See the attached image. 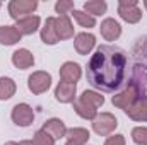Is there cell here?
Segmentation results:
<instances>
[{
    "label": "cell",
    "mask_w": 147,
    "mask_h": 145,
    "mask_svg": "<svg viewBox=\"0 0 147 145\" xmlns=\"http://www.w3.org/2000/svg\"><path fill=\"white\" fill-rule=\"evenodd\" d=\"M33 142H34V145H55V140L46 132H43V130H38L36 133H34Z\"/></svg>",
    "instance_id": "26"
},
{
    "label": "cell",
    "mask_w": 147,
    "mask_h": 145,
    "mask_svg": "<svg viewBox=\"0 0 147 145\" xmlns=\"http://www.w3.org/2000/svg\"><path fill=\"white\" fill-rule=\"evenodd\" d=\"M55 10L60 15H69L70 12H74V2H70V0H58L55 3Z\"/></svg>",
    "instance_id": "27"
},
{
    "label": "cell",
    "mask_w": 147,
    "mask_h": 145,
    "mask_svg": "<svg viewBox=\"0 0 147 145\" xmlns=\"http://www.w3.org/2000/svg\"><path fill=\"white\" fill-rule=\"evenodd\" d=\"M17 91L16 82L10 77H0V101H7L10 99Z\"/></svg>",
    "instance_id": "21"
},
{
    "label": "cell",
    "mask_w": 147,
    "mask_h": 145,
    "mask_svg": "<svg viewBox=\"0 0 147 145\" xmlns=\"http://www.w3.org/2000/svg\"><path fill=\"white\" fill-rule=\"evenodd\" d=\"M128 84L134 85V87H137L144 94V91H146V87H147V65L146 63H135L134 65L132 77H130Z\"/></svg>",
    "instance_id": "12"
},
{
    "label": "cell",
    "mask_w": 147,
    "mask_h": 145,
    "mask_svg": "<svg viewBox=\"0 0 147 145\" xmlns=\"http://www.w3.org/2000/svg\"><path fill=\"white\" fill-rule=\"evenodd\" d=\"M51 85V75L48 72H43V70H38L33 72L28 79V87L33 94H43L50 89Z\"/></svg>",
    "instance_id": "8"
},
{
    "label": "cell",
    "mask_w": 147,
    "mask_h": 145,
    "mask_svg": "<svg viewBox=\"0 0 147 145\" xmlns=\"http://www.w3.org/2000/svg\"><path fill=\"white\" fill-rule=\"evenodd\" d=\"M0 7H2V3H0Z\"/></svg>",
    "instance_id": "35"
},
{
    "label": "cell",
    "mask_w": 147,
    "mask_h": 145,
    "mask_svg": "<svg viewBox=\"0 0 147 145\" xmlns=\"http://www.w3.org/2000/svg\"><path fill=\"white\" fill-rule=\"evenodd\" d=\"M65 145H82V144H77V142H72V140H67Z\"/></svg>",
    "instance_id": "31"
},
{
    "label": "cell",
    "mask_w": 147,
    "mask_h": 145,
    "mask_svg": "<svg viewBox=\"0 0 147 145\" xmlns=\"http://www.w3.org/2000/svg\"><path fill=\"white\" fill-rule=\"evenodd\" d=\"M72 15H74V19L77 21V24H79V26H82V28L91 29V28H94V26H96V19H94L92 15L86 14L84 10H75V9H74Z\"/></svg>",
    "instance_id": "24"
},
{
    "label": "cell",
    "mask_w": 147,
    "mask_h": 145,
    "mask_svg": "<svg viewBox=\"0 0 147 145\" xmlns=\"http://www.w3.org/2000/svg\"><path fill=\"white\" fill-rule=\"evenodd\" d=\"M21 33L17 31L16 26H0V44L12 46L21 41Z\"/></svg>",
    "instance_id": "20"
},
{
    "label": "cell",
    "mask_w": 147,
    "mask_h": 145,
    "mask_svg": "<svg viewBox=\"0 0 147 145\" xmlns=\"http://www.w3.org/2000/svg\"><path fill=\"white\" fill-rule=\"evenodd\" d=\"M105 145H125V137L123 135H111L106 138Z\"/></svg>",
    "instance_id": "28"
},
{
    "label": "cell",
    "mask_w": 147,
    "mask_h": 145,
    "mask_svg": "<svg viewBox=\"0 0 147 145\" xmlns=\"http://www.w3.org/2000/svg\"><path fill=\"white\" fill-rule=\"evenodd\" d=\"M65 137H67L69 140H72V142L86 145L91 135H89V132H87L86 128H70V130H67V135H65Z\"/></svg>",
    "instance_id": "23"
},
{
    "label": "cell",
    "mask_w": 147,
    "mask_h": 145,
    "mask_svg": "<svg viewBox=\"0 0 147 145\" xmlns=\"http://www.w3.org/2000/svg\"><path fill=\"white\" fill-rule=\"evenodd\" d=\"M108 9V3L105 0H87L84 2V12L89 15H103Z\"/></svg>",
    "instance_id": "22"
},
{
    "label": "cell",
    "mask_w": 147,
    "mask_h": 145,
    "mask_svg": "<svg viewBox=\"0 0 147 145\" xmlns=\"http://www.w3.org/2000/svg\"><path fill=\"white\" fill-rule=\"evenodd\" d=\"M5 145H19V144H17V142H7Z\"/></svg>",
    "instance_id": "32"
},
{
    "label": "cell",
    "mask_w": 147,
    "mask_h": 145,
    "mask_svg": "<svg viewBox=\"0 0 147 145\" xmlns=\"http://www.w3.org/2000/svg\"><path fill=\"white\" fill-rule=\"evenodd\" d=\"M127 53L121 48L101 44L91 55L86 75L89 84L94 89H99L103 92H113L121 87L127 77Z\"/></svg>",
    "instance_id": "1"
},
{
    "label": "cell",
    "mask_w": 147,
    "mask_h": 145,
    "mask_svg": "<svg viewBox=\"0 0 147 145\" xmlns=\"http://www.w3.org/2000/svg\"><path fill=\"white\" fill-rule=\"evenodd\" d=\"M118 14L128 24H137L142 19V10L139 9L137 0H120L118 2Z\"/></svg>",
    "instance_id": "6"
},
{
    "label": "cell",
    "mask_w": 147,
    "mask_h": 145,
    "mask_svg": "<svg viewBox=\"0 0 147 145\" xmlns=\"http://www.w3.org/2000/svg\"><path fill=\"white\" fill-rule=\"evenodd\" d=\"M39 24H41V19L38 15H28V17H22V19L16 21V28L21 33V36L34 34L39 29Z\"/></svg>",
    "instance_id": "16"
},
{
    "label": "cell",
    "mask_w": 147,
    "mask_h": 145,
    "mask_svg": "<svg viewBox=\"0 0 147 145\" xmlns=\"http://www.w3.org/2000/svg\"><path fill=\"white\" fill-rule=\"evenodd\" d=\"M10 118H12V121H14L17 126L26 128V126H29V125L34 121V111H33V108H31L29 104L21 103V104H16V106L12 108Z\"/></svg>",
    "instance_id": "7"
},
{
    "label": "cell",
    "mask_w": 147,
    "mask_h": 145,
    "mask_svg": "<svg viewBox=\"0 0 147 145\" xmlns=\"http://www.w3.org/2000/svg\"><path fill=\"white\" fill-rule=\"evenodd\" d=\"M12 63L16 68H21V70L31 68L34 65V55L26 48H19L12 53Z\"/></svg>",
    "instance_id": "15"
},
{
    "label": "cell",
    "mask_w": 147,
    "mask_h": 145,
    "mask_svg": "<svg viewBox=\"0 0 147 145\" xmlns=\"http://www.w3.org/2000/svg\"><path fill=\"white\" fill-rule=\"evenodd\" d=\"M41 130L46 132L55 142L60 140V138H63V137L67 135V126H65V123H63L60 118H50V119H46V121L43 123V128H41Z\"/></svg>",
    "instance_id": "11"
},
{
    "label": "cell",
    "mask_w": 147,
    "mask_h": 145,
    "mask_svg": "<svg viewBox=\"0 0 147 145\" xmlns=\"http://www.w3.org/2000/svg\"><path fill=\"white\" fill-rule=\"evenodd\" d=\"M19 145H34L33 140H22V142H19Z\"/></svg>",
    "instance_id": "30"
},
{
    "label": "cell",
    "mask_w": 147,
    "mask_h": 145,
    "mask_svg": "<svg viewBox=\"0 0 147 145\" xmlns=\"http://www.w3.org/2000/svg\"><path fill=\"white\" fill-rule=\"evenodd\" d=\"M118 126V119L115 118V114L111 113H101L92 119V130L99 135V137H108L111 135Z\"/></svg>",
    "instance_id": "4"
},
{
    "label": "cell",
    "mask_w": 147,
    "mask_h": 145,
    "mask_svg": "<svg viewBox=\"0 0 147 145\" xmlns=\"http://www.w3.org/2000/svg\"><path fill=\"white\" fill-rule=\"evenodd\" d=\"M74 46H75V51L79 55L86 56L96 46V38H94V34H91V33H79V34H75V38H74Z\"/></svg>",
    "instance_id": "10"
},
{
    "label": "cell",
    "mask_w": 147,
    "mask_h": 145,
    "mask_svg": "<svg viewBox=\"0 0 147 145\" xmlns=\"http://www.w3.org/2000/svg\"><path fill=\"white\" fill-rule=\"evenodd\" d=\"M82 75V68L79 63L75 62H65L62 67H60V79L63 82H70V84H75Z\"/></svg>",
    "instance_id": "17"
},
{
    "label": "cell",
    "mask_w": 147,
    "mask_h": 145,
    "mask_svg": "<svg viewBox=\"0 0 147 145\" xmlns=\"http://www.w3.org/2000/svg\"><path fill=\"white\" fill-rule=\"evenodd\" d=\"M75 94H77V84H70V82H63L60 80L55 87V97L58 103L69 104L75 101Z\"/></svg>",
    "instance_id": "9"
},
{
    "label": "cell",
    "mask_w": 147,
    "mask_h": 145,
    "mask_svg": "<svg viewBox=\"0 0 147 145\" xmlns=\"http://www.w3.org/2000/svg\"><path fill=\"white\" fill-rule=\"evenodd\" d=\"M39 36H41V41L45 44H50V46H53L60 41L58 36H57V29H55V17H48L45 21V26L41 28Z\"/></svg>",
    "instance_id": "19"
},
{
    "label": "cell",
    "mask_w": 147,
    "mask_h": 145,
    "mask_svg": "<svg viewBox=\"0 0 147 145\" xmlns=\"http://www.w3.org/2000/svg\"><path fill=\"white\" fill-rule=\"evenodd\" d=\"M137 46H140V50H139V55H142V56H144V60L147 62V36L140 38Z\"/></svg>",
    "instance_id": "29"
},
{
    "label": "cell",
    "mask_w": 147,
    "mask_h": 145,
    "mask_svg": "<svg viewBox=\"0 0 147 145\" xmlns=\"http://www.w3.org/2000/svg\"><path fill=\"white\" fill-rule=\"evenodd\" d=\"M144 94H147V87H146V91H144Z\"/></svg>",
    "instance_id": "34"
},
{
    "label": "cell",
    "mask_w": 147,
    "mask_h": 145,
    "mask_svg": "<svg viewBox=\"0 0 147 145\" xmlns=\"http://www.w3.org/2000/svg\"><path fill=\"white\" fill-rule=\"evenodd\" d=\"M128 114V118H132L134 121H147V94H142L134 104L132 108L125 111Z\"/></svg>",
    "instance_id": "13"
},
{
    "label": "cell",
    "mask_w": 147,
    "mask_h": 145,
    "mask_svg": "<svg viewBox=\"0 0 147 145\" xmlns=\"http://www.w3.org/2000/svg\"><path fill=\"white\" fill-rule=\"evenodd\" d=\"M9 15L14 21H19L22 17L33 15V12L38 9V2L36 0H12L9 2Z\"/></svg>",
    "instance_id": "5"
},
{
    "label": "cell",
    "mask_w": 147,
    "mask_h": 145,
    "mask_svg": "<svg viewBox=\"0 0 147 145\" xmlns=\"http://www.w3.org/2000/svg\"><path fill=\"white\" fill-rule=\"evenodd\" d=\"M99 31H101V36L105 38L106 41H116L118 38L121 36V26H120V22L115 21V19H111V17L105 19L101 22Z\"/></svg>",
    "instance_id": "14"
},
{
    "label": "cell",
    "mask_w": 147,
    "mask_h": 145,
    "mask_svg": "<svg viewBox=\"0 0 147 145\" xmlns=\"http://www.w3.org/2000/svg\"><path fill=\"white\" fill-rule=\"evenodd\" d=\"M55 29H57L58 39H70V38H74V24L69 15L55 17Z\"/></svg>",
    "instance_id": "18"
},
{
    "label": "cell",
    "mask_w": 147,
    "mask_h": 145,
    "mask_svg": "<svg viewBox=\"0 0 147 145\" xmlns=\"http://www.w3.org/2000/svg\"><path fill=\"white\" fill-rule=\"evenodd\" d=\"M105 104V96L96 91H84L75 101H74V111L82 119H94L98 116V108Z\"/></svg>",
    "instance_id": "2"
},
{
    "label": "cell",
    "mask_w": 147,
    "mask_h": 145,
    "mask_svg": "<svg viewBox=\"0 0 147 145\" xmlns=\"http://www.w3.org/2000/svg\"><path fill=\"white\" fill-rule=\"evenodd\" d=\"M132 140L137 145H147V126H135L132 130Z\"/></svg>",
    "instance_id": "25"
},
{
    "label": "cell",
    "mask_w": 147,
    "mask_h": 145,
    "mask_svg": "<svg viewBox=\"0 0 147 145\" xmlns=\"http://www.w3.org/2000/svg\"><path fill=\"white\" fill-rule=\"evenodd\" d=\"M144 7H146V10H147V0H144Z\"/></svg>",
    "instance_id": "33"
},
{
    "label": "cell",
    "mask_w": 147,
    "mask_h": 145,
    "mask_svg": "<svg viewBox=\"0 0 147 145\" xmlns=\"http://www.w3.org/2000/svg\"><path fill=\"white\" fill-rule=\"evenodd\" d=\"M140 96H142V92H140L137 87L127 84V87H125L123 91H120L118 94L113 96L111 103H113L115 108H120V109H123V111H127L128 108H132V104H134Z\"/></svg>",
    "instance_id": "3"
}]
</instances>
